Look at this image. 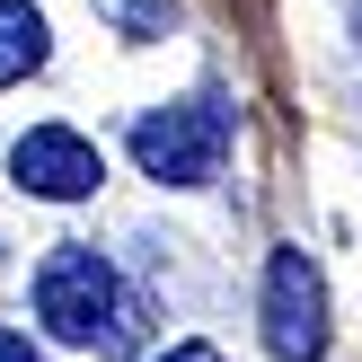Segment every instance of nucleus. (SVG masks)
I'll return each instance as SVG.
<instances>
[{
  "instance_id": "obj_2",
  "label": "nucleus",
  "mask_w": 362,
  "mask_h": 362,
  "mask_svg": "<svg viewBox=\"0 0 362 362\" xmlns=\"http://www.w3.org/2000/svg\"><path fill=\"white\" fill-rule=\"evenodd\" d=\"M133 159L141 177L159 186H212L230 159V106L221 98H177V106H151L133 124Z\"/></svg>"
},
{
  "instance_id": "obj_7",
  "label": "nucleus",
  "mask_w": 362,
  "mask_h": 362,
  "mask_svg": "<svg viewBox=\"0 0 362 362\" xmlns=\"http://www.w3.org/2000/svg\"><path fill=\"white\" fill-rule=\"evenodd\" d=\"M0 362H45V354H35L27 336H9V327H0Z\"/></svg>"
},
{
  "instance_id": "obj_4",
  "label": "nucleus",
  "mask_w": 362,
  "mask_h": 362,
  "mask_svg": "<svg viewBox=\"0 0 362 362\" xmlns=\"http://www.w3.org/2000/svg\"><path fill=\"white\" fill-rule=\"evenodd\" d=\"M9 177L27 194H45V204H80V194H98L106 159H98V141L71 133V124H35V133L9 151Z\"/></svg>"
},
{
  "instance_id": "obj_8",
  "label": "nucleus",
  "mask_w": 362,
  "mask_h": 362,
  "mask_svg": "<svg viewBox=\"0 0 362 362\" xmlns=\"http://www.w3.org/2000/svg\"><path fill=\"white\" fill-rule=\"evenodd\" d=\"M159 362H221L212 345H177V354H159Z\"/></svg>"
},
{
  "instance_id": "obj_5",
  "label": "nucleus",
  "mask_w": 362,
  "mask_h": 362,
  "mask_svg": "<svg viewBox=\"0 0 362 362\" xmlns=\"http://www.w3.org/2000/svg\"><path fill=\"white\" fill-rule=\"evenodd\" d=\"M53 35H45V9H27V0H0V88L27 80V71H45Z\"/></svg>"
},
{
  "instance_id": "obj_6",
  "label": "nucleus",
  "mask_w": 362,
  "mask_h": 362,
  "mask_svg": "<svg viewBox=\"0 0 362 362\" xmlns=\"http://www.w3.org/2000/svg\"><path fill=\"white\" fill-rule=\"evenodd\" d=\"M98 9L115 18L124 35H159V27H168V0H98Z\"/></svg>"
},
{
  "instance_id": "obj_1",
  "label": "nucleus",
  "mask_w": 362,
  "mask_h": 362,
  "mask_svg": "<svg viewBox=\"0 0 362 362\" xmlns=\"http://www.w3.org/2000/svg\"><path fill=\"white\" fill-rule=\"evenodd\" d=\"M35 318H45L53 345H80V354H141L151 345L141 292H124V274L98 247H53L35 265Z\"/></svg>"
},
{
  "instance_id": "obj_3",
  "label": "nucleus",
  "mask_w": 362,
  "mask_h": 362,
  "mask_svg": "<svg viewBox=\"0 0 362 362\" xmlns=\"http://www.w3.org/2000/svg\"><path fill=\"white\" fill-rule=\"evenodd\" d=\"M265 345L274 362H318L327 354V283L300 247H274L265 257Z\"/></svg>"
}]
</instances>
